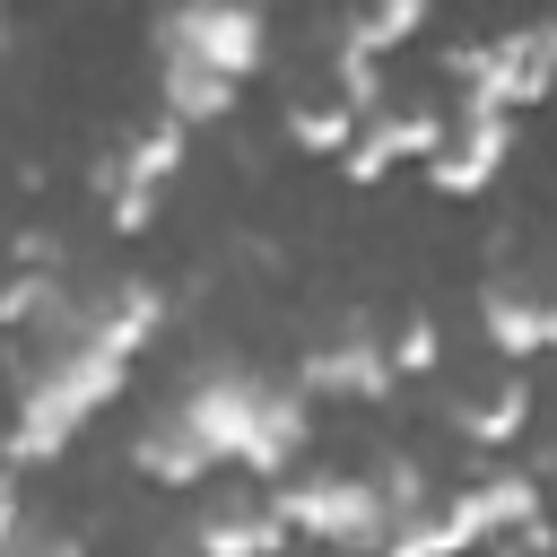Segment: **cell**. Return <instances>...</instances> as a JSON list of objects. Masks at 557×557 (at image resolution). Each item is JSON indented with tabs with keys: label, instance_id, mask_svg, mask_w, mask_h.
I'll return each instance as SVG.
<instances>
[{
	"label": "cell",
	"instance_id": "cell-13",
	"mask_svg": "<svg viewBox=\"0 0 557 557\" xmlns=\"http://www.w3.org/2000/svg\"><path fill=\"white\" fill-rule=\"evenodd\" d=\"M191 548L200 557H287V522L270 513V496H235L191 522Z\"/></svg>",
	"mask_w": 557,
	"mask_h": 557
},
{
	"label": "cell",
	"instance_id": "cell-1",
	"mask_svg": "<svg viewBox=\"0 0 557 557\" xmlns=\"http://www.w3.org/2000/svg\"><path fill=\"white\" fill-rule=\"evenodd\" d=\"M122 383H131V357H113V348L78 322V296H70V305L35 331V357H26L17 418H9L0 453H9V461H52V453H70V435H78L104 400H122Z\"/></svg>",
	"mask_w": 557,
	"mask_h": 557
},
{
	"label": "cell",
	"instance_id": "cell-6",
	"mask_svg": "<svg viewBox=\"0 0 557 557\" xmlns=\"http://www.w3.org/2000/svg\"><path fill=\"white\" fill-rule=\"evenodd\" d=\"M435 513H444L453 548H487L496 531H513V522L540 513V470H479L470 487H444Z\"/></svg>",
	"mask_w": 557,
	"mask_h": 557
},
{
	"label": "cell",
	"instance_id": "cell-14",
	"mask_svg": "<svg viewBox=\"0 0 557 557\" xmlns=\"http://www.w3.org/2000/svg\"><path fill=\"white\" fill-rule=\"evenodd\" d=\"M444 418H453V435H461V444L496 453V444H513V435L531 426V383H522V374H505L496 392H470V400H453Z\"/></svg>",
	"mask_w": 557,
	"mask_h": 557
},
{
	"label": "cell",
	"instance_id": "cell-5",
	"mask_svg": "<svg viewBox=\"0 0 557 557\" xmlns=\"http://www.w3.org/2000/svg\"><path fill=\"white\" fill-rule=\"evenodd\" d=\"M261 374H244V366H209V374H191L183 383V400H174V418L191 426V444L209 453V470L218 461H244V444H252V418H261Z\"/></svg>",
	"mask_w": 557,
	"mask_h": 557
},
{
	"label": "cell",
	"instance_id": "cell-2",
	"mask_svg": "<svg viewBox=\"0 0 557 557\" xmlns=\"http://www.w3.org/2000/svg\"><path fill=\"white\" fill-rule=\"evenodd\" d=\"M270 513L287 522V540H322L331 557H374L392 540V513L366 470H305L270 496Z\"/></svg>",
	"mask_w": 557,
	"mask_h": 557
},
{
	"label": "cell",
	"instance_id": "cell-24",
	"mask_svg": "<svg viewBox=\"0 0 557 557\" xmlns=\"http://www.w3.org/2000/svg\"><path fill=\"white\" fill-rule=\"evenodd\" d=\"M17 522H26V496H17V479H9V470H0V548H9V540H17Z\"/></svg>",
	"mask_w": 557,
	"mask_h": 557
},
{
	"label": "cell",
	"instance_id": "cell-19",
	"mask_svg": "<svg viewBox=\"0 0 557 557\" xmlns=\"http://www.w3.org/2000/svg\"><path fill=\"white\" fill-rule=\"evenodd\" d=\"M287 139H296L305 157H339V148L357 139V113H348L339 96H313V104H296V113H287Z\"/></svg>",
	"mask_w": 557,
	"mask_h": 557
},
{
	"label": "cell",
	"instance_id": "cell-8",
	"mask_svg": "<svg viewBox=\"0 0 557 557\" xmlns=\"http://www.w3.org/2000/svg\"><path fill=\"white\" fill-rule=\"evenodd\" d=\"M505 157H513V113H461V122H444V139H435L426 183H435L444 200H470V191H487V183L505 174Z\"/></svg>",
	"mask_w": 557,
	"mask_h": 557
},
{
	"label": "cell",
	"instance_id": "cell-3",
	"mask_svg": "<svg viewBox=\"0 0 557 557\" xmlns=\"http://www.w3.org/2000/svg\"><path fill=\"white\" fill-rule=\"evenodd\" d=\"M453 87H461V113H522L548 96V70H557V35L531 17L513 35H487V44H453L444 52Z\"/></svg>",
	"mask_w": 557,
	"mask_h": 557
},
{
	"label": "cell",
	"instance_id": "cell-18",
	"mask_svg": "<svg viewBox=\"0 0 557 557\" xmlns=\"http://www.w3.org/2000/svg\"><path fill=\"white\" fill-rule=\"evenodd\" d=\"M366 479H374V496H383L392 531H400V522H418V513L435 505V479H426V461H409V453H383V461H374Z\"/></svg>",
	"mask_w": 557,
	"mask_h": 557
},
{
	"label": "cell",
	"instance_id": "cell-9",
	"mask_svg": "<svg viewBox=\"0 0 557 557\" xmlns=\"http://www.w3.org/2000/svg\"><path fill=\"white\" fill-rule=\"evenodd\" d=\"M305 392H331V400H383L400 374H392V357H383V339L366 331V322H348V331H331V339H313L305 348Z\"/></svg>",
	"mask_w": 557,
	"mask_h": 557
},
{
	"label": "cell",
	"instance_id": "cell-15",
	"mask_svg": "<svg viewBox=\"0 0 557 557\" xmlns=\"http://www.w3.org/2000/svg\"><path fill=\"white\" fill-rule=\"evenodd\" d=\"M131 461H139V479H157V487H200V479H209V453L191 444V426H183L174 409H157V418L139 426Z\"/></svg>",
	"mask_w": 557,
	"mask_h": 557
},
{
	"label": "cell",
	"instance_id": "cell-23",
	"mask_svg": "<svg viewBox=\"0 0 557 557\" xmlns=\"http://www.w3.org/2000/svg\"><path fill=\"white\" fill-rule=\"evenodd\" d=\"M487 557H548V522L531 513V522H513V531H496V540H487Z\"/></svg>",
	"mask_w": 557,
	"mask_h": 557
},
{
	"label": "cell",
	"instance_id": "cell-11",
	"mask_svg": "<svg viewBox=\"0 0 557 557\" xmlns=\"http://www.w3.org/2000/svg\"><path fill=\"white\" fill-rule=\"evenodd\" d=\"M479 322H487V348H505L513 366H531V357L557 339V305H548L531 278H487V287H479Z\"/></svg>",
	"mask_w": 557,
	"mask_h": 557
},
{
	"label": "cell",
	"instance_id": "cell-16",
	"mask_svg": "<svg viewBox=\"0 0 557 557\" xmlns=\"http://www.w3.org/2000/svg\"><path fill=\"white\" fill-rule=\"evenodd\" d=\"M157 96H165V122H183V131L235 113V87L218 70H200V61H174V52H157Z\"/></svg>",
	"mask_w": 557,
	"mask_h": 557
},
{
	"label": "cell",
	"instance_id": "cell-20",
	"mask_svg": "<svg viewBox=\"0 0 557 557\" xmlns=\"http://www.w3.org/2000/svg\"><path fill=\"white\" fill-rule=\"evenodd\" d=\"M331 96H339L357 122H374V113H383V61H366V52L339 44V61H331Z\"/></svg>",
	"mask_w": 557,
	"mask_h": 557
},
{
	"label": "cell",
	"instance_id": "cell-12",
	"mask_svg": "<svg viewBox=\"0 0 557 557\" xmlns=\"http://www.w3.org/2000/svg\"><path fill=\"white\" fill-rule=\"evenodd\" d=\"M305 444H313V409H305V392H261V418H252V444H244V461L235 470H252V479H287L296 461H305Z\"/></svg>",
	"mask_w": 557,
	"mask_h": 557
},
{
	"label": "cell",
	"instance_id": "cell-17",
	"mask_svg": "<svg viewBox=\"0 0 557 557\" xmlns=\"http://www.w3.org/2000/svg\"><path fill=\"white\" fill-rule=\"evenodd\" d=\"M426 9H435V0H366V9H348V52L383 61L392 44H409V35L426 26Z\"/></svg>",
	"mask_w": 557,
	"mask_h": 557
},
{
	"label": "cell",
	"instance_id": "cell-7",
	"mask_svg": "<svg viewBox=\"0 0 557 557\" xmlns=\"http://www.w3.org/2000/svg\"><path fill=\"white\" fill-rule=\"evenodd\" d=\"M444 139V113L435 104H383L374 122H357V139L339 148V174L348 183H383L392 165H426Z\"/></svg>",
	"mask_w": 557,
	"mask_h": 557
},
{
	"label": "cell",
	"instance_id": "cell-22",
	"mask_svg": "<svg viewBox=\"0 0 557 557\" xmlns=\"http://www.w3.org/2000/svg\"><path fill=\"white\" fill-rule=\"evenodd\" d=\"M0 557H87V548H78V531H44V522H17V540H9Z\"/></svg>",
	"mask_w": 557,
	"mask_h": 557
},
{
	"label": "cell",
	"instance_id": "cell-4",
	"mask_svg": "<svg viewBox=\"0 0 557 557\" xmlns=\"http://www.w3.org/2000/svg\"><path fill=\"white\" fill-rule=\"evenodd\" d=\"M157 52L200 61V70H218L226 87H244V78L261 70V52H270V17H261L252 0H174V9L157 17Z\"/></svg>",
	"mask_w": 557,
	"mask_h": 557
},
{
	"label": "cell",
	"instance_id": "cell-21",
	"mask_svg": "<svg viewBox=\"0 0 557 557\" xmlns=\"http://www.w3.org/2000/svg\"><path fill=\"white\" fill-rule=\"evenodd\" d=\"M383 357H392V374H435V366H444V322H435V313H409V322L383 339Z\"/></svg>",
	"mask_w": 557,
	"mask_h": 557
},
{
	"label": "cell",
	"instance_id": "cell-10",
	"mask_svg": "<svg viewBox=\"0 0 557 557\" xmlns=\"http://www.w3.org/2000/svg\"><path fill=\"white\" fill-rule=\"evenodd\" d=\"M78 322H87L113 357H139V348L165 331V287H157V278H104L96 296H78Z\"/></svg>",
	"mask_w": 557,
	"mask_h": 557
}]
</instances>
